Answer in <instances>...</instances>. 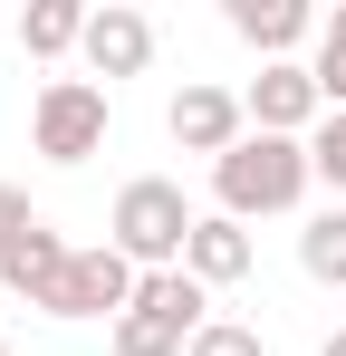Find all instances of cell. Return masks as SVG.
<instances>
[{"label": "cell", "instance_id": "ffe728a7", "mask_svg": "<svg viewBox=\"0 0 346 356\" xmlns=\"http://www.w3.org/2000/svg\"><path fill=\"white\" fill-rule=\"evenodd\" d=\"M0 356H10V347H0Z\"/></svg>", "mask_w": 346, "mask_h": 356}, {"label": "cell", "instance_id": "30bf717a", "mask_svg": "<svg viewBox=\"0 0 346 356\" xmlns=\"http://www.w3.org/2000/svg\"><path fill=\"white\" fill-rule=\"evenodd\" d=\"M231 29L260 49V67H279L288 49L318 29V10H308V0H231Z\"/></svg>", "mask_w": 346, "mask_h": 356}, {"label": "cell", "instance_id": "7a4b0ae2", "mask_svg": "<svg viewBox=\"0 0 346 356\" xmlns=\"http://www.w3.org/2000/svg\"><path fill=\"white\" fill-rule=\"evenodd\" d=\"M192 202H183V183H164V174H135L125 193H115V222H106V241L135 260V270H183V250H192Z\"/></svg>", "mask_w": 346, "mask_h": 356}, {"label": "cell", "instance_id": "4fadbf2b", "mask_svg": "<svg viewBox=\"0 0 346 356\" xmlns=\"http://www.w3.org/2000/svg\"><path fill=\"white\" fill-rule=\"evenodd\" d=\"M298 270H308V280H327V289H346V212H337V202L298 232Z\"/></svg>", "mask_w": 346, "mask_h": 356}, {"label": "cell", "instance_id": "8fae6325", "mask_svg": "<svg viewBox=\"0 0 346 356\" xmlns=\"http://www.w3.org/2000/svg\"><path fill=\"white\" fill-rule=\"evenodd\" d=\"M135 308H145V318H164L173 337H202V327H212V289H202L192 270H145Z\"/></svg>", "mask_w": 346, "mask_h": 356}, {"label": "cell", "instance_id": "6da1fadb", "mask_svg": "<svg viewBox=\"0 0 346 356\" xmlns=\"http://www.w3.org/2000/svg\"><path fill=\"white\" fill-rule=\"evenodd\" d=\"M308 183H318V164H308V145L298 135H240L222 164H212V193H222L231 222H270V212H298L308 202Z\"/></svg>", "mask_w": 346, "mask_h": 356}, {"label": "cell", "instance_id": "52a82bcc", "mask_svg": "<svg viewBox=\"0 0 346 356\" xmlns=\"http://www.w3.org/2000/svg\"><path fill=\"white\" fill-rule=\"evenodd\" d=\"M77 58L97 67V77H145V67H154V19H145L135 0L87 10V49H77Z\"/></svg>", "mask_w": 346, "mask_h": 356}, {"label": "cell", "instance_id": "277c9868", "mask_svg": "<svg viewBox=\"0 0 346 356\" xmlns=\"http://www.w3.org/2000/svg\"><path fill=\"white\" fill-rule=\"evenodd\" d=\"M135 289H145V270H135L115 241H97V250H77V260H67V280H58L49 318H125V308H135Z\"/></svg>", "mask_w": 346, "mask_h": 356}, {"label": "cell", "instance_id": "5bb4252c", "mask_svg": "<svg viewBox=\"0 0 346 356\" xmlns=\"http://www.w3.org/2000/svg\"><path fill=\"white\" fill-rule=\"evenodd\" d=\"M308 77H318V97H327V116L346 106V0L318 19V58H308Z\"/></svg>", "mask_w": 346, "mask_h": 356}, {"label": "cell", "instance_id": "e0dca14e", "mask_svg": "<svg viewBox=\"0 0 346 356\" xmlns=\"http://www.w3.org/2000/svg\"><path fill=\"white\" fill-rule=\"evenodd\" d=\"M183 356H270V347H260V327H240V318H212V327H202Z\"/></svg>", "mask_w": 346, "mask_h": 356}, {"label": "cell", "instance_id": "3957f363", "mask_svg": "<svg viewBox=\"0 0 346 356\" xmlns=\"http://www.w3.org/2000/svg\"><path fill=\"white\" fill-rule=\"evenodd\" d=\"M29 145H39L49 164H87V154L106 145V87H97V77H49L39 106H29Z\"/></svg>", "mask_w": 346, "mask_h": 356}, {"label": "cell", "instance_id": "ac0fdd59", "mask_svg": "<svg viewBox=\"0 0 346 356\" xmlns=\"http://www.w3.org/2000/svg\"><path fill=\"white\" fill-rule=\"evenodd\" d=\"M29 222H39V212H29V193H19V183H0V250L29 232Z\"/></svg>", "mask_w": 346, "mask_h": 356}, {"label": "cell", "instance_id": "7c38bea8", "mask_svg": "<svg viewBox=\"0 0 346 356\" xmlns=\"http://www.w3.org/2000/svg\"><path fill=\"white\" fill-rule=\"evenodd\" d=\"M19 49H29V58L87 49V10H77V0H29V10H19Z\"/></svg>", "mask_w": 346, "mask_h": 356}, {"label": "cell", "instance_id": "9a60e30c", "mask_svg": "<svg viewBox=\"0 0 346 356\" xmlns=\"http://www.w3.org/2000/svg\"><path fill=\"white\" fill-rule=\"evenodd\" d=\"M183 347H192V337H173L164 318H145V308L115 318V356H183Z\"/></svg>", "mask_w": 346, "mask_h": 356}, {"label": "cell", "instance_id": "2e32d148", "mask_svg": "<svg viewBox=\"0 0 346 356\" xmlns=\"http://www.w3.org/2000/svg\"><path fill=\"white\" fill-rule=\"evenodd\" d=\"M308 164H318V183H327V193H346V106L308 135Z\"/></svg>", "mask_w": 346, "mask_h": 356}, {"label": "cell", "instance_id": "ba28073f", "mask_svg": "<svg viewBox=\"0 0 346 356\" xmlns=\"http://www.w3.org/2000/svg\"><path fill=\"white\" fill-rule=\"evenodd\" d=\"M67 260H77V250H67V241L49 232V222H29V232L0 250V280L29 298V308H49V298H58V280H67Z\"/></svg>", "mask_w": 346, "mask_h": 356}, {"label": "cell", "instance_id": "d6986e66", "mask_svg": "<svg viewBox=\"0 0 346 356\" xmlns=\"http://www.w3.org/2000/svg\"><path fill=\"white\" fill-rule=\"evenodd\" d=\"M318 356H346V327H327V347H318Z\"/></svg>", "mask_w": 346, "mask_h": 356}, {"label": "cell", "instance_id": "8992f818", "mask_svg": "<svg viewBox=\"0 0 346 356\" xmlns=\"http://www.w3.org/2000/svg\"><path fill=\"white\" fill-rule=\"evenodd\" d=\"M173 145H183V154H212V164H222L231 145H240V135H250V106H240V97H231V87H202V77H192V87H183V97H173Z\"/></svg>", "mask_w": 346, "mask_h": 356}, {"label": "cell", "instance_id": "5b68a950", "mask_svg": "<svg viewBox=\"0 0 346 356\" xmlns=\"http://www.w3.org/2000/svg\"><path fill=\"white\" fill-rule=\"evenodd\" d=\"M240 106H250V125H260V135H298V145H308V135L327 125V97H318V77H308L298 58L260 67V77L240 87Z\"/></svg>", "mask_w": 346, "mask_h": 356}, {"label": "cell", "instance_id": "9c48e42d", "mask_svg": "<svg viewBox=\"0 0 346 356\" xmlns=\"http://www.w3.org/2000/svg\"><path fill=\"white\" fill-rule=\"evenodd\" d=\"M183 270H192L202 289H231V280H250V222H231V212H202V222H192V250H183Z\"/></svg>", "mask_w": 346, "mask_h": 356}]
</instances>
